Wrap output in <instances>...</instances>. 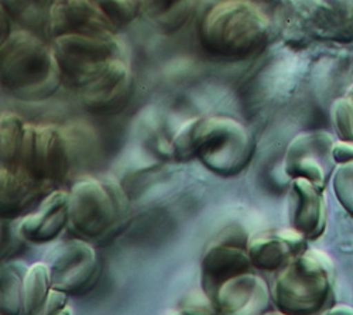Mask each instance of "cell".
<instances>
[{
	"mask_svg": "<svg viewBox=\"0 0 353 315\" xmlns=\"http://www.w3.org/2000/svg\"><path fill=\"white\" fill-rule=\"evenodd\" d=\"M67 303H68V294L58 290H52L46 307L39 315H55L58 311L67 307Z\"/></svg>",
	"mask_w": 353,
	"mask_h": 315,
	"instance_id": "484cf974",
	"label": "cell"
},
{
	"mask_svg": "<svg viewBox=\"0 0 353 315\" xmlns=\"http://www.w3.org/2000/svg\"><path fill=\"white\" fill-rule=\"evenodd\" d=\"M266 315H288V314H284V312H281V311H273V312H268Z\"/></svg>",
	"mask_w": 353,
	"mask_h": 315,
	"instance_id": "f546056e",
	"label": "cell"
},
{
	"mask_svg": "<svg viewBox=\"0 0 353 315\" xmlns=\"http://www.w3.org/2000/svg\"><path fill=\"white\" fill-rule=\"evenodd\" d=\"M272 303L288 315H321L335 305V266L322 250L308 247L276 273Z\"/></svg>",
	"mask_w": 353,
	"mask_h": 315,
	"instance_id": "7a4b0ae2",
	"label": "cell"
},
{
	"mask_svg": "<svg viewBox=\"0 0 353 315\" xmlns=\"http://www.w3.org/2000/svg\"><path fill=\"white\" fill-rule=\"evenodd\" d=\"M290 227L308 241L318 239L327 227V203L319 187L305 179L291 181L288 192Z\"/></svg>",
	"mask_w": 353,
	"mask_h": 315,
	"instance_id": "2e32d148",
	"label": "cell"
},
{
	"mask_svg": "<svg viewBox=\"0 0 353 315\" xmlns=\"http://www.w3.org/2000/svg\"><path fill=\"white\" fill-rule=\"evenodd\" d=\"M52 292L50 267L46 262H36L28 266L24 292H23V315H39L46 307Z\"/></svg>",
	"mask_w": 353,
	"mask_h": 315,
	"instance_id": "ffe728a7",
	"label": "cell"
},
{
	"mask_svg": "<svg viewBox=\"0 0 353 315\" xmlns=\"http://www.w3.org/2000/svg\"><path fill=\"white\" fill-rule=\"evenodd\" d=\"M334 157L336 163H349L353 161V143L352 141H339L335 143Z\"/></svg>",
	"mask_w": 353,
	"mask_h": 315,
	"instance_id": "4316f807",
	"label": "cell"
},
{
	"mask_svg": "<svg viewBox=\"0 0 353 315\" xmlns=\"http://www.w3.org/2000/svg\"><path fill=\"white\" fill-rule=\"evenodd\" d=\"M201 45L212 55L243 60L257 52L269 36V20L249 0H225L203 16Z\"/></svg>",
	"mask_w": 353,
	"mask_h": 315,
	"instance_id": "277c9868",
	"label": "cell"
},
{
	"mask_svg": "<svg viewBox=\"0 0 353 315\" xmlns=\"http://www.w3.org/2000/svg\"><path fill=\"white\" fill-rule=\"evenodd\" d=\"M321 315H353V307L346 304H335Z\"/></svg>",
	"mask_w": 353,
	"mask_h": 315,
	"instance_id": "83f0119b",
	"label": "cell"
},
{
	"mask_svg": "<svg viewBox=\"0 0 353 315\" xmlns=\"http://www.w3.org/2000/svg\"><path fill=\"white\" fill-rule=\"evenodd\" d=\"M2 85L23 101L50 98L63 79L52 47L30 32H13L2 40Z\"/></svg>",
	"mask_w": 353,
	"mask_h": 315,
	"instance_id": "3957f363",
	"label": "cell"
},
{
	"mask_svg": "<svg viewBox=\"0 0 353 315\" xmlns=\"http://www.w3.org/2000/svg\"><path fill=\"white\" fill-rule=\"evenodd\" d=\"M55 315H71V309H70V308H68V305H67L65 308H63V309L58 311Z\"/></svg>",
	"mask_w": 353,
	"mask_h": 315,
	"instance_id": "f1b7e54d",
	"label": "cell"
},
{
	"mask_svg": "<svg viewBox=\"0 0 353 315\" xmlns=\"http://www.w3.org/2000/svg\"><path fill=\"white\" fill-rule=\"evenodd\" d=\"M28 266L21 261L2 265L0 272V312L2 315H23V292Z\"/></svg>",
	"mask_w": 353,
	"mask_h": 315,
	"instance_id": "ac0fdd59",
	"label": "cell"
},
{
	"mask_svg": "<svg viewBox=\"0 0 353 315\" xmlns=\"http://www.w3.org/2000/svg\"><path fill=\"white\" fill-rule=\"evenodd\" d=\"M246 245L248 239L239 242L232 235L229 239L215 241L205 250L201 261V289L210 298L229 278L254 269Z\"/></svg>",
	"mask_w": 353,
	"mask_h": 315,
	"instance_id": "7c38bea8",
	"label": "cell"
},
{
	"mask_svg": "<svg viewBox=\"0 0 353 315\" xmlns=\"http://www.w3.org/2000/svg\"><path fill=\"white\" fill-rule=\"evenodd\" d=\"M308 239L294 229H269L248 238V253L254 269L280 272L310 246Z\"/></svg>",
	"mask_w": 353,
	"mask_h": 315,
	"instance_id": "5bb4252c",
	"label": "cell"
},
{
	"mask_svg": "<svg viewBox=\"0 0 353 315\" xmlns=\"http://www.w3.org/2000/svg\"><path fill=\"white\" fill-rule=\"evenodd\" d=\"M46 27L52 39L67 34H114L117 30L92 0H54Z\"/></svg>",
	"mask_w": 353,
	"mask_h": 315,
	"instance_id": "8fae6325",
	"label": "cell"
},
{
	"mask_svg": "<svg viewBox=\"0 0 353 315\" xmlns=\"http://www.w3.org/2000/svg\"><path fill=\"white\" fill-rule=\"evenodd\" d=\"M334 188L342 207L353 216V161L342 163L336 168Z\"/></svg>",
	"mask_w": 353,
	"mask_h": 315,
	"instance_id": "603a6c76",
	"label": "cell"
},
{
	"mask_svg": "<svg viewBox=\"0 0 353 315\" xmlns=\"http://www.w3.org/2000/svg\"><path fill=\"white\" fill-rule=\"evenodd\" d=\"M116 27L133 23L144 9V0H92Z\"/></svg>",
	"mask_w": 353,
	"mask_h": 315,
	"instance_id": "7402d4cb",
	"label": "cell"
},
{
	"mask_svg": "<svg viewBox=\"0 0 353 315\" xmlns=\"http://www.w3.org/2000/svg\"><path fill=\"white\" fill-rule=\"evenodd\" d=\"M335 143L325 132H305L291 140L284 157V171L291 179H305L323 190L334 173Z\"/></svg>",
	"mask_w": 353,
	"mask_h": 315,
	"instance_id": "30bf717a",
	"label": "cell"
},
{
	"mask_svg": "<svg viewBox=\"0 0 353 315\" xmlns=\"http://www.w3.org/2000/svg\"><path fill=\"white\" fill-rule=\"evenodd\" d=\"M51 47L63 78L72 85L97 67L122 57L114 34H67L52 39Z\"/></svg>",
	"mask_w": 353,
	"mask_h": 315,
	"instance_id": "ba28073f",
	"label": "cell"
},
{
	"mask_svg": "<svg viewBox=\"0 0 353 315\" xmlns=\"http://www.w3.org/2000/svg\"><path fill=\"white\" fill-rule=\"evenodd\" d=\"M194 10L195 0H144L143 9L165 33L180 30Z\"/></svg>",
	"mask_w": 353,
	"mask_h": 315,
	"instance_id": "d6986e66",
	"label": "cell"
},
{
	"mask_svg": "<svg viewBox=\"0 0 353 315\" xmlns=\"http://www.w3.org/2000/svg\"><path fill=\"white\" fill-rule=\"evenodd\" d=\"M334 123L342 141L353 143V105L339 102L332 109Z\"/></svg>",
	"mask_w": 353,
	"mask_h": 315,
	"instance_id": "d4e9b609",
	"label": "cell"
},
{
	"mask_svg": "<svg viewBox=\"0 0 353 315\" xmlns=\"http://www.w3.org/2000/svg\"><path fill=\"white\" fill-rule=\"evenodd\" d=\"M48 190L28 176L20 167H2L0 171V212L16 218Z\"/></svg>",
	"mask_w": 353,
	"mask_h": 315,
	"instance_id": "e0dca14e",
	"label": "cell"
},
{
	"mask_svg": "<svg viewBox=\"0 0 353 315\" xmlns=\"http://www.w3.org/2000/svg\"><path fill=\"white\" fill-rule=\"evenodd\" d=\"M168 315H222L214 301L203 292L199 296H191L185 301L171 311Z\"/></svg>",
	"mask_w": 353,
	"mask_h": 315,
	"instance_id": "cb8c5ba5",
	"label": "cell"
},
{
	"mask_svg": "<svg viewBox=\"0 0 353 315\" xmlns=\"http://www.w3.org/2000/svg\"><path fill=\"white\" fill-rule=\"evenodd\" d=\"M68 203V226L85 241L106 238L128 212V196L119 183L110 179L83 177L72 187Z\"/></svg>",
	"mask_w": 353,
	"mask_h": 315,
	"instance_id": "5b68a950",
	"label": "cell"
},
{
	"mask_svg": "<svg viewBox=\"0 0 353 315\" xmlns=\"http://www.w3.org/2000/svg\"><path fill=\"white\" fill-rule=\"evenodd\" d=\"M44 262L50 267L52 290L79 296L90 290L98 277V256L94 246L72 238L52 247Z\"/></svg>",
	"mask_w": 353,
	"mask_h": 315,
	"instance_id": "52a82bcc",
	"label": "cell"
},
{
	"mask_svg": "<svg viewBox=\"0 0 353 315\" xmlns=\"http://www.w3.org/2000/svg\"><path fill=\"white\" fill-rule=\"evenodd\" d=\"M211 300L222 315H266L272 293L259 274L246 272L221 284Z\"/></svg>",
	"mask_w": 353,
	"mask_h": 315,
	"instance_id": "4fadbf2b",
	"label": "cell"
},
{
	"mask_svg": "<svg viewBox=\"0 0 353 315\" xmlns=\"http://www.w3.org/2000/svg\"><path fill=\"white\" fill-rule=\"evenodd\" d=\"M70 146L60 128L55 125H27L19 165L50 190L65 179L70 170Z\"/></svg>",
	"mask_w": 353,
	"mask_h": 315,
	"instance_id": "8992f818",
	"label": "cell"
},
{
	"mask_svg": "<svg viewBox=\"0 0 353 315\" xmlns=\"http://www.w3.org/2000/svg\"><path fill=\"white\" fill-rule=\"evenodd\" d=\"M26 123L20 116L5 112L0 119V159L2 167H17L26 136Z\"/></svg>",
	"mask_w": 353,
	"mask_h": 315,
	"instance_id": "44dd1931",
	"label": "cell"
},
{
	"mask_svg": "<svg viewBox=\"0 0 353 315\" xmlns=\"http://www.w3.org/2000/svg\"><path fill=\"white\" fill-rule=\"evenodd\" d=\"M70 194L61 190L43 196L37 208L26 214L17 223L16 234L20 239L34 245L55 241L68 226Z\"/></svg>",
	"mask_w": 353,
	"mask_h": 315,
	"instance_id": "9a60e30c",
	"label": "cell"
},
{
	"mask_svg": "<svg viewBox=\"0 0 353 315\" xmlns=\"http://www.w3.org/2000/svg\"><path fill=\"white\" fill-rule=\"evenodd\" d=\"M176 160L199 163L221 177L236 176L249 165L254 137L239 121L226 114L194 118L185 122L171 141Z\"/></svg>",
	"mask_w": 353,
	"mask_h": 315,
	"instance_id": "6da1fadb",
	"label": "cell"
},
{
	"mask_svg": "<svg viewBox=\"0 0 353 315\" xmlns=\"http://www.w3.org/2000/svg\"><path fill=\"white\" fill-rule=\"evenodd\" d=\"M74 87L81 103L95 113L121 110L132 94V72L119 57L83 75Z\"/></svg>",
	"mask_w": 353,
	"mask_h": 315,
	"instance_id": "9c48e42d",
	"label": "cell"
}]
</instances>
